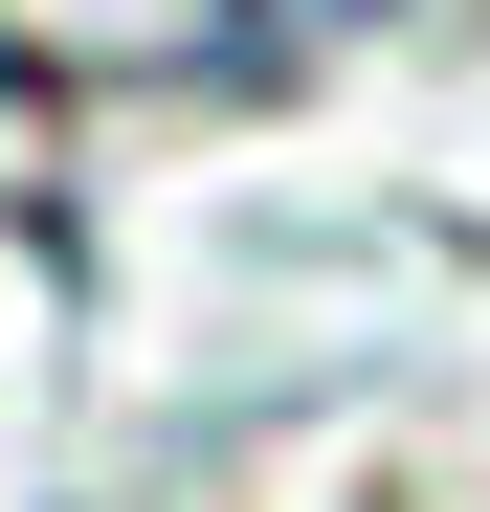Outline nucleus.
<instances>
[{
	"mask_svg": "<svg viewBox=\"0 0 490 512\" xmlns=\"http://www.w3.org/2000/svg\"><path fill=\"white\" fill-rule=\"evenodd\" d=\"M268 90L290 0H0V90Z\"/></svg>",
	"mask_w": 490,
	"mask_h": 512,
	"instance_id": "f257e3e1",
	"label": "nucleus"
}]
</instances>
